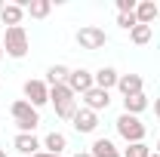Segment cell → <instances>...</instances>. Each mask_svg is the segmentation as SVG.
<instances>
[{
  "label": "cell",
  "mask_w": 160,
  "mask_h": 157,
  "mask_svg": "<svg viewBox=\"0 0 160 157\" xmlns=\"http://www.w3.org/2000/svg\"><path fill=\"white\" fill-rule=\"evenodd\" d=\"M136 6H139V0H117V16H123V13H136Z\"/></svg>",
  "instance_id": "obj_23"
},
{
  "label": "cell",
  "mask_w": 160,
  "mask_h": 157,
  "mask_svg": "<svg viewBox=\"0 0 160 157\" xmlns=\"http://www.w3.org/2000/svg\"><path fill=\"white\" fill-rule=\"evenodd\" d=\"M154 114L160 117V99H154Z\"/></svg>",
  "instance_id": "obj_25"
},
{
  "label": "cell",
  "mask_w": 160,
  "mask_h": 157,
  "mask_svg": "<svg viewBox=\"0 0 160 157\" xmlns=\"http://www.w3.org/2000/svg\"><path fill=\"white\" fill-rule=\"evenodd\" d=\"M83 99V108H89V111H105L108 105H111V93H105V89H99V86H92L86 96H80Z\"/></svg>",
  "instance_id": "obj_8"
},
{
  "label": "cell",
  "mask_w": 160,
  "mask_h": 157,
  "mask_svg": "<svg viewBox=\"0 0 160 157\" xmlns=\"http://www.w3.org/2000/svg\"><path fill=\"white\" fill-rule=\"evenodd\" d=\"M22 19H25V6H22V3H3V9H0V22H3L6 28L22 25Z\"/></svg>",
  "instance_id": "obj_11"
},
{
  "label": "cell",
  "mask_w": 160,
  "mask_h": 157,
  "mask_svg": "<svg viewBox=\"0 0 160 157\" xmlns=\"http://www.w3.org/2000/svg\"><path fill=\"white\" fill-rule=\"evenodd\" d=\"M123 157H151V148H148L145 142H136V145H126Z\"/></svg>",
  "instance_id": "obj_21"
},
{
  "label": "cell",
  "mask_w": 160,
  "mask_h": 157,
  "mask_svg": "<svg viewBox=\"0 0 160 157\" xmlns=\"http://www.w3.org/2000/svg\"><path fill=\"white\" fill-rule=\"evenodd\" d=\"M49 102L56 105V111L65 108V105H71V102H77V96L71 93V86L68 83H59V86H49Z\"/></svg>",
  "instance_id": "obj_12"
},
{
  "label": "cell",
  "mask_w": 160,
  "mask_h": 157,
  "mask_svg": "<svg viewBox=\"0 0 160 157\" xmlns=\"http://www.w3.org/2000/svg\"><path fill=\"white\" fill-rule=\"evenodd\" d=\"M92 80H96V86H99V89H105V93H111V89L117 86L120 74L114 71V68H99V71L92 74Z\"/></svg>",
  "instance_id": "obj_14"
},
{
  "label": "cell",
  "mask_w": 160,
  "mask_h": 157,
  "mask_svg": "<svg viewBox=\"0 0 160 157\" xmlns=\"http://www.w3.org/2000/svg\"><path fill=\"white\" fill-rule=\"evenodd\" d=\"M145 108H151V102H148V96L142 93V96H129L123 99V114H132V117H139Z\"/></svg>",
  "instance_id": "obj_15"
},
{
  "label": "cell",
  "mask_w": 160,
  "mask_h": 157,
  "mask_svg": "<svg viewBox=\"0 0 160 157\" xmlns=\"http://www.w3.org/2000/svg\"><path fill=\"white\" fill-rule=\"evenodd\" d=\"M3 53L9 56V59H25L28 56V31L16 25V28H6V34H3Z\"/></svg>",
  "instance_id": "obj_2"
},
{
  "label": "cell",
  "mask_w": 160,
  "mask_h": 157,
  "mask_svg": "<svg viewBox=\"0 0 160 157\" xmlns=\"http://www.w3.org/2000/svg\"><path fill=\"white\" fill-rule=\"evenodd\" d=\"M65 148H68V136H65V133H56V129H52L49 136L43 139V151H49V154H62Z\"/></svg>",
  "instance_id": "obj_16"
},
{
  "label": "cell",
  "mask_w": 160,
  "mask_h": 157,
  "mask_svg": "<svg viewBox=\"0 0 160 157\" xmlns=\"http://www.w3.org/2000/svg\"><path fill=\"white\" fill-rule=\"evenodd\" d=\"M0 59H3V43H0Z\"/></svg>",
  "instance_id": "obj_28"
},
{
  "label": "cell",
  "mask_w": 160,
  "mask_h": 157,
  "mask_svg": "<svg viewBox=\"0 0 160 157\" xmlns=\"http://www.w3.org/2000/svg\"><path fill=\"white\" fill-rule=\"evenodd\" d=\"M142 77L139 74H120V80H117V89H120V96L123 99H129V96H142Z\"/></svg>",
  "instance_id": "obj_10"
},
{
  "label": "cell",
  "mask_w": 160,
  "mask_h": 157,
  "mask_svg": "<svg viewBox=\"0 0 160 157\" xmlns=\"http://www.w3.org/2000/svg\"><path fill=\"white\" fill-rule=\"evenodd\" d=\"M49 9H52L49 0H28V3H25V13H28L31 19H46Z\"/></svg>",
  "instance_id": "obj_18"
},
{
  "label": "cell",
  "mask_w": 160,
  "mask_h": 157,
  "mask_svg": "<svg viewBox=\"0 0 160 157\" xmlns=\"http://www.w3.org/2000/svg\"><path fill=\"white\" fill-rule=\"evenodd\" d=\"M74 157H92V154H89V151H77Z\"/></svg>",
  "instance_id": "obj_26"
},
{
  "label": "cell",
  "mask_w": 160,
  "mask_h": 157,
  "mask_svg": "<svg viewBox=\"0 0 160 157\" xmlns=\"http://www.w3.org/2000/svg\"><path fill=\"white\" fill-rule=\"evenodd\" d=\"M34 157H62V154H49V151H37Z\"/></svg>",
  "instance_id": "obj_24"
},
{
  "label": "cell",
  "mask_w": 160,
  "mask_h": 157,
  "mask_svg": "<svg viewBox=\"0 0 160 157\" xmlns=\"http://www.w3.org/2000/svg\"><path fill=\"white\" fill-rule=\"evenodd\" d=\"M151 34H154V28H148V25H136V28L129 31V40L139 43V46H145V43L151 40Z\"/></svg>",
  "instance_id": "obj_20"
},
{
  "label": "cell",
  "mask_w": 160,
  "mask_h": 157,
  "mask_svg": "<svg viewBox=\"0 0 160 157\" xmlns=\"http://www.w3.org/2000/svg\"><path fill=\"white\" fill-rule=\"evenodd\" d=\"M68 86H71V93H74V96H86V93L96 86L92 71H86V68H74V71L68 74Z\"/></svg>",
  "instance_id": "obj_6"
},
{
  "label": "cell",
  "mask_w": 160,
  "mask_h": 157,
  "mask_svg": "<svg viewBox=\"0 0 160 157\" xmlns=\"http://www.w3.org/2000/svg\"><path fill=\"white\" fill-rule=\"evenodd\" d=\"M0 9H3V3H0Z\"/></svg>",
  "instance_id": "obj_31"
},
{
  "label": "cell",
  "mask_w": 160,
  "mask_h": 157,
  "mask_svg": "<svg viewBox=\"0 0 160 157\" xmlns=\"http://www.w3.org/2000/svg\"><path fill=\"white\" fill-rule=\"evenodd\" d=\"M151 157H160V154H154V151H151Z\"/></svg>",
  "instance_id": "obj_30"
},
{
  "label": "cell",
  "mask_w": 160,
  "mask_h": 157,
  "mask_svg": "<svg viewBox=\"0 0 160 157\" xmlns=\"http://www.w3.org/2000/svg\"><path fill=\"white\" fill-rule=\"evenodd\" d=\"M114 126H117L120 139L126 142V145H136V142H145V123H142L139 117H132V114H120L117 120H114Z\"/></svg>",
  "instance_id": "obj_3"
},
{
  "label": "cell",
  "mask_w": 160,
  "mask_h": 157,
  "mask_svg": "<svg viewBox=\"0 0 160 157\" xmlns=\"http://www.w3.org/2000/svg\"><path fill=\"white\" fill-rule=\"evenodd\" d=\"M89 154H92V157H123L117 148H114V142H111V139H96V142H92V148H89Z\"/></svg>",
  "instance_id": "obj_17"
},
{
  "label": "cell",
  "mask_w": 160,
  "mask_h": 157,
  "mask_svg": "<svg viewBox=\"0 0 160 157\" xmlns=\"http://www.w3.org/2000/svg\"><path fill=\"white\" fill-rule=\"evenodd\" d=\"M12 148L19 151V154H37V151H43V145H40V139L34 136V133H19V136L12 139Z\"/></svg>",
  "instance_id": "obj_9"
},
{
  "label": "cell",
  "mask_w": 160,
  "mask_h": 157,
  "mask_svg": "<svg viewBox=\"0 0 160 157\" xmlns=\"http://www.w3.org/2000/svg\"><path fill=\"white\" fill-rule=\"evenodd\" d=\"M22 93H25V102H31L34 108H43V105L49 102V86H46V80H25Z\"/></svg>",
  "instance_id": "obj_5"
},
{
  "label": "cell",
  "mask_w": 160,
  "mask_h": 157,
  "mask_svg": "<svg viewBox=\"0 0 160 157\" xmlns=\"http://www.w3.org/2000/svg\"><path fill=\"white\" fill-rule=\"evenodd\" d=\"M117 25L123 31H132V28L139 25V19H136V13H123V16H117Z\"/></svg>",
  "instance_id": "obj_22"
},
{
  "label": "cell",
  "mask_w": 160,
  "mask_h": 157,
  "mask_svg": "<svg viewBox=\"0 0 160 157\" xmlns=\"http://www.w3.org/2000/svg\"><path fill=\"white\" fill-rule=\"evenodd\" d=\"M0 157H6V151H3V148H0Z\"/></svg>",
  "instance_id": "obj_29"
},
{
  "label": "cell",
  "mask_w": 160,
  "mask_h": 157,
  "mask_svg": "<svg viewBox=\"0 0 160 157\" xmlns=\"http://www.w3.org/2000/svg\"><path fill=\"white\" fill-rule=\"evenodd\" d=\"M74 40H77L80 49H86V53H96V49H102V46L108 43V34L102 31L99 25H83L77 34H74Z\"/></svg>",
  "instance_id": "obj_4"
},
{
  "label": "cell",
  "mask_w": 160,
  "mask_h": 157,
  "mask_svg": "<svg viewBox=\"0 0 160 157\" xmlns=\"http://www.w3.org/2000/svg\"><path fill=\"white\" fill-rule=\"evenodd\" d=\"M74 129L83 133V136H89V133H96V126H99V114L96 111H89V108H77V114H74Z\"/></svg>",
  "instance_id": "obj_7"
},
{
  "label": "cell",
  "mask_w": 160,
  "mask_h": 157,
  "mask_svg": "<svg viewBox=\"0 0 160 157\" xmlns=\"http://www.w3.org/2000/svg\"><path fill=\"white\" fill-rule=\"evenodd\" d=\"M154 154H160V139H157V148H154Z\"/></svg>",
  "instance_id": "obj_27"
},
{
  "label": "cell",
  "mask_w": 160,
  "mask_h": 157,
  "mask_svg": "<svg viewBox=\"0 0 160 157\" xmlns=\"http://www.w3.org/2000/svg\"><path fill=\"white\" fill-rule=\"evenodd\" d=\"M160 16V6L154 3V0H142L139 6H136V19H139V25H154V19Z\"/></svg>",
  "instance_id": "obj_13"
},
{
  "label": "cell",
  "mask_w": 160,
  "mask_h": 157,
  "mask_svg": "<svg viewBox=\"0 0 160 157\" xmlns=\"http://www.w3.org/2000/svg\"><path fill=\"white\" fill-rule=\"evenodd\" d=\"M9 114L16 120V126H19V133H34L40 123V111L31 105V102H25V99H16L12 105H9Z\"/></svg>",
  "instance_id": "obj_1"
},
{
  "label": "cell",
  "mask_w": 160,
  "mask_h": 157,
  "mask_svg": "<svg viewBox=\"0 0 160 157\" xmlns=\"http://www.w3.org/2000/svg\"><path fill=\"white\" fill-rule=\"evenodd\" d=\"M68 74H71V68H65V65H49V71H46V86L68 83Z\"/></svg>",
  "instance_id": "obj_19"
}]
</instances>
